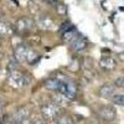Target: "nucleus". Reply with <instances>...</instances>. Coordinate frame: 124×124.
I'll use <instances>...</instances> for the list:
<instances>
[{"instance_id":"4468645a","label":"nucleus","mask_w":124,"mask_h":124,"mask_svg":"<svg viewBox=\"0 0 124 124\" xmlns=\"http://www.w3.org/2000/svg\"><path fill=\"white\" fill-rule=\"evenodd\" d=\"M112 101H113L114 104L124 107V94H114L112 97Z\"/></svg>"},{"instance_id":"39448f33","label":"nucleus","mask_w":124,"mask_h":124,"mask_svg":"<svg viewBox=\"0 0 124 124\" xmlns=\"http://www.w3.org/2000/svg\"><path fill=\"white\" fill-rule=\"evenodd\" d=\"M98 117L101 119H103L104 122H112L113 119L116 118V109L110 107V106H103L98 109Z\"/></svg>"},{"instance_id":"6e6552de","label":"nucleus","mask_w":124,"mask_h":124,"mask_svg":"<svg viewBox=\"0 0 124 124\" xmlns=\"http://www.w3.org/2000/svg\"><path fill=\"white\" fill-rule=\"evenodd\" d=\"M31 27H32V21L27 17L20 19L16 23V29L20 31V32H26V31H29Z\"/></svg>"},{"instance_id":"ddd939ff","label":"nucleus","mask_w":124,"mask_h":124,"mask_svg":"<svg viewBox=\"0 0 124 124\" xmlns=\"http://www.w3.org/2000/svg\"><path fill=\"white\" fill-rule=\"evenodd\" d=\"M13 29L9 24L6 23H0V35H6V34H11Z\"/></svg>"},{"instance_id":"f3484780","label":"nucleus","mask_w":124,"mask_h":124,"mask_svg":"<svg viewBox=\"0 0 124 124\" xmlns=\"http://www.w3.org/2000/svg\"><path fill=\"white\" fill-rule=\"evenodd\" d=\"M45 1L48 3V4H52V5L54 4H57V0H45Z\"/></svg>"},{"instance_id":"6ab92c4d","label":"nucleus","mask_w":124,"mask_h":124,"mask_svg":"<svg viewBox=\"0 0 124 124\" xmlns=\"http://www.w3.org/2000/svg\"><path fill=\"white\" fill-rule=\"evenodd\" d=\"M4 123V116H3V112L0 113V124H3Z\"/></svg>"},{"instance_id":"f8f14e48","label":"nucleus","mask_w":124,"mask_h":124,"mask_svg":"<svg viewBox=\"0 0 124 124\" xmlns=\"http://www.w3.org/2000/svg\"><path fill=\"white\" fill-rule=\"evenodd\" d=\"M56 124H75V122L70 116H58Z\"/></svg>"},{"instance_id":"b1692460","label":"nucleus","mask_w":124,"mask_h":124,"mask_svg":"<svg viewBox=\"0 0 124 124\" xmlns=\"http://www.w3.org/2000/svg\"><path fill=\"white\" fill-rule=\"evenodd\" d=\"M109 124H110V123H109Z\"/></svg>"},{"instance_id":"9b49d317","label":"nucleus","mask_w":124,"mask_h":124,"mask_svg":"<svg viewBox=\"0 0 124 124\" xmlns=\"http://www.w3.org/2000/svg\"><path fill=\"white\" fill-rule=\"evenodd\" d=\"M27 118H29V109L25 108V107L20 108L14 116V120H15L16 124H19L20 122H23L24 119H27Z\"/></svg>"},{"instance_id":"a211bd4d","label":"nucleus","mask_w":124,"mask_h":124,"mask_svg":"<svg viewBox=\"0 0 124 124\" xmlns=\"http://www.w3.org/2000/svg\"><path fill=\"white\" fill-rule=\"evenodd\" d=\"M19 124H31V123H30V120H29V118H27V119H24L23 122H20Z\"/></svg>"},{"instance_id":"9d476101","label":"nucleus","mask_w":124,"mask_h":124,"mask_svg":"<svg viewBox=\"0 0 124 124\" xmlns=\"http://www.w3.org/2000/svg\"><path fill=\"white\" fill-rule=\"evenodd\" d=\"M62 83V81L58 79V78H50L45 82V87L47 89H51V91H55V92H58L60 89V86Z\"/></svg>"},{"instance_id":"dca6fc26","label":"nucleus","mask_w":124,"mask_h":124,"mask_svg":"<svg viewBox=\"0 0 124 124\" xmlns=\"http://www.w3.org/2000/svg\"><path fill=\"white\" fill-rule=\"evenodd\" d=\"M31 124H47V123H46L45 119H36V120H34Z\"/></svg>"},{"instance_id":"7ed1b4c3","label":"nucleus","mask_w":124,"mask_h":124,"mask_svg":"<svg viewBox=\"0 0 124 124\" xmlns=\"http://www.w3.org/2000/svg\"><path fill=\"white\" fill-rule=\"evenodd\" d=\"M60 106L56 102H46L41 107V113H42V117L47 120H52L56 119L60 116Z\"/></svg>"},{"instance_id":"0eeeda50","label":"nucleus","mask_w":124,"mask_h":124,"mask_svg":"<svg viewBox=\"0 0 124 124\" xmlns=\"http://www.w3.org/2000/svg\"><path fill=\"white\" fill-rule=\"evenodd\" d=\"M116 92V87L113 85H103L99 88V96L102 98H112L114 96Z\"/></svg>"},{"instance_id":"412c9836","label":"nucleus","mask_w":124,"mask_h":124,"mask_svg":"<svg viewBox=\"0 0 124 124\" xmlns=\"http://www.w3.org/2000/svg\"><path fill=\"white\" fill-rule=\"evenodd\" d=\"M119 58H120V60H122V61L124 62V51H123V52H120V54H119Z\"/></svg>"},{"instance_id":"423d86ee","label":"nucleus","mask_w":124,"mask_h":124,"mask_svg":"<svg viewBox=\"0 0 124 124\" xmlns=\"http://www.w3.org/2000/svg\"><path fill=\"white\" fill-rule=\"evenodd\" d=\"M70 46H71V48H72V50L77 52V51L83 50V48L87 46V41H86V39H85L83 36H82V35L76 34V35H75V37L70 41Z\"/></svg>"},{"instance_id":"aec40b11","label":"nucleus","mask_w":124,"mask_h":124,"mask_svg":"<svg viewBox=\"0 0 124 124\" xmlns=\"http://www.w3.org/2000/svg\"><path fill=\"white\" fill-rule=\"evenodd\" d=\"M3 107H4V102H3L1 99H0V113L3 112Z\"/></svg>"},{"instance_id":"f257e3e1","label":"nucleus","mask_w":124,"mask_h":124,"mask_svg":"<svg viewBox=\"0 0 124 124\" xmlns=\"http://www.w3.org/2000/svg\"><path fill=\"white\" fill-rule=\"evenodd\" d=\"M15 57L20 62H29V63H34V62L36 61V58H37V55L30 47H27L26 45L21 44V45H17L15 47Z\"/></svg>"},{"instance_id":"4be33fe9","label":"nucleus","mask_w":124,"mask_h":124,"mask_svg":"<svg viewBox=\"0 0 124 124\" xmlns=\"http://www.w3.org/2000/svg\"><path fill=\"white\" fill-rule=\"evenodd\" d=\"M3 57V52H1V50H0V58Z\"/></svg>"},{"instance_id":"5701e85b","label":"nucleus","mask_w":124,"mask_h":124,"mask_svg":"<svg viewBox=\"0 0 124 124\" xmlns=\"http://www.w3.org/2000/svg\"><path fill=\"white\" fill-rule=\"evenodd\" d=\"M6 124H16V123H6Z\"/></svg>"},{"instance_id":"2eb2a0df","label":"nucleus","mask_w":124,"mask_h":124,"mask_svg":"<svg viewBox=\"0 0 124 124\" xmlns=\"http://www.w3.org/2000/svg\"><path fill=\"white\" fill-rule=\"evenodd\" d=\"M114 85H116L117 87H122V88H124V76L118 77V78L116 79V82H114Z\"/></svg>"},{"instance_id":"20e7f679","label":"nucleus","mask_w":124,"mask_h":124,"mask_svg":"<svg viewBox=\"0 0 124 124\" xmlns=\"http://www.w3.org/2000/svg\"><path fill=\"white\" fill-rule=\"evenodd\" d=\"M57 93H61L63 97H66L68 101H72L76 98L77 94V87L75 85V82H72L70 79L67 81H62V83L60 86V89Z\"/></svg>"},{"instance_id":"1a4fd4ad","label":"nucleus","mask_w":124,"mask_h":124,"mask_svg":"<svg viewBox=\"0 0 124 124\" xmlns=\"http://www.w3.org/2000/svg\"><path fill=\"white\" fill-rule=\"evenodd\" d=\"M101 67H103L104 70H113L116 67V60L113 58L112 56H103L99 61Z\"/></svg>"},{"instance_id":"f03ea898","label":"nucleus","mask_w":124,"mask_h":124,"mask_svg":"<svg viewBox=\"0 0 124 124\" xmlns=\"http://www.w3.org/2000/svg\"><path fill=\"white\" fill-rule=\"evenodd\" d=\"M9 83L14 88H23L30 83V77L26 73H23V72L13 71L9 75Z\"/></svg>"}]
</instances>
